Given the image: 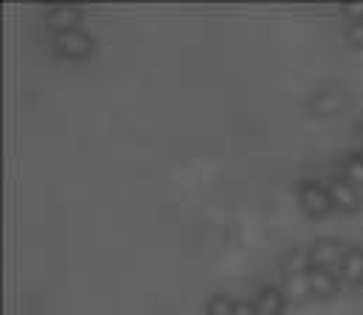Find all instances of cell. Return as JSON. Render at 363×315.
Instances as JSON below:
<instances>
[{
  "label": "cell",
  "mask_w": 363,
  "mask_h": 315,
  "mask_svg": "<svg viewBox=\"0 0 363 315\" xmlns=\"http://www.w3.org/2000/svg\"><path fill=\"white\" fill-rule=\"evenodd\" d=\"M298 206L313 219L327 217L333 211V200H330L327 183H321V181H301L298 183Z\"/></svg>",
  "instance_id": "cell-2"
},
{
  "label": "cell",
  "mask_w": 363,
  "mask_h": 315,
  "mask_svg": "<svg viewBox=\"0 0 363 315\" xmlns=\"http://www.w3.org/2000/svg\"><path fill=\"white\" fill-rule=\"evenodd\" d=\"M307 285H310V296L313 299H333L341 287V276L335 270H324V268H310L307 273Z\"/></svg>",
  "instance_id": "cell-6"
},
{
  "label": "cell",
  "mask_w": 363,
  "mask_h": 315,
  "mask_svg": "<svg viewBox=\"0 0 363 315\" xmlns=\"http://www.w3.org/2000/svg\"><path fill=\"white\" fill-rule=\"evenodd\" d=\"M51 45H54L57 57H62L68 62H85L96 54V40L85 28H71V31L51 34Z\"/></svg>",
  "instance_id": "cell-1"
},
{
  "label": "cell",
  "mask_w": 363,
  "mask_h": 315,
  "mask_svg": "<svg viewBox=\"0 0 363 315\" xmlns=\"http://www.w3.org/2000/svg\"><path fill=\"white\" fill-rule=\"evenodd\" d=\"M341 14L347 17V23H361L363 20V3H344Z\"/></svg>",
  "instance_id": "cell-14"
},
{
  "label": "cell",
  "mask_w": 363,
  "mask_h": 315,
  "mask_svg": "<svg viewBox=\"0 0 363 315\" xmlns=\"http://www.w3.org/2000/svg\"><path fill=\"white\" fill-rule=\"evenodd\" d=\"M85 11L79 6H68V3H60V6H51L45 11V25L51 28V34H60V31H71V28H79Z\"/></svg>",
  "instance_id": "cell-5"
},
{
  "label": "cell",
  "mask_w": 363,
  "mask_h": 315,
  "mask_svg": "<svg viewBox=\"0 0 363 315\" xmlns=\"http://www.w3.org/2000/svg\"><path fill=\"white\" fill-rule=\"evenodd\" d=\"M310 268H313L310 251H301V248L287 251L284 259H281V273H284V279H287V276H304V273H310Z\"/></svg>",
  "instance_id": "cell-9"
},
{
  "label": "cell",
  "mask_w": 363,
  "mask_h": 315,
  "mask_svg": "<svg viewBox=\"0 0 363 315\" xmlns=\"http://www.w3.org/2000/svg\"><path fill=\"white\" fill-rule=\"evenodd\" d=\"M358 155H361V158H363V147H361V149H358Z\"/></svg>",
  "instance_id": "cell-18"
},
{
  "label": "cell",
  "mask_w": 363,
  "mask_h": 315,
  "mask_svg": "<svg viewBox=\"0 0 363 315\" xmlns=\"http://www.w3.org/2000/svg\"><path fill=\"white\" fill-rule=\"evenodd\" d=\"M254 307H257V315H284V307H287L284 287H276V285L259 287V293L254 296Z\"/></svg>",
  "instance_id": "cell-7"
},
{
  "label": "cell",
  "mask_w": 363,
  "mask_h": 315,
  "mask_svg": "<svg viewBox=\"0 0 363 315\" xmlns=\"http://www.w3.org/2000/svg\"><path fill=\"white\" fill-rule=\"evenodd\" d=\"M347 40H350L352 45L363 48V20L361 23H350V25H347Z\"/></svg>",
  "instance_id": "cell-15"
},
{
  "label": "cell",
  "mask_w": 363,
  "mask_h": 315,
  "mask_svg": "<svg viewBox=\"0 0 363 315\" xmlns=\"http://www.w3.org/2000/svg\"><path fill=\"white\" fill-rule=\"evenodd\" d=\"M347 245L338 242V239H318L313 248H310V262L313 268H324V270H338L344 256H347Z\"/></svg>",
  "instance_id": "cell-4"
},
{
  "label": "cell",
  "mask_w": 363,
  "mask_h": 315,
  "mask_svg": "<svg viewBox=\"0 0 363 315\" xmlns=\"http://www.w3.org/2000/svg\"><path fill=\"white\" fill-rule=\"evenodd\" d=\"M287 299H304L310 296V285H307V273L304 276H287V287H284Z\"/></svg>",
  "instance_id": "cell-13"
},
{
  "label": "cell",
  "mask_w": 363,
  "mask_h": 315,
  "mask_svg": "<svg viewBox=\"0 0 363 315\" xmlns=\"http://www.w3.org/2000/svg\"><path fill=\"white\" fill-rule=\"evenodd\" d=\"M341 172H344V181H350L355 189H363V158L358 152H352L341 161Z\"/></svg>",
  "instance_id": "cell-11"
},
{
  "label": "cell",
  "mask_w": 363,
  "mask_h": 315,
  "mask_svg": "<svg viewBox=\"0 0 363 315\" xmlns=\"http://www.w3.org/2000/svg\"><path fill=\"white\" fill-rule=\"evenodd\" d=\"M327 192H330V200H333V211H341V214L361 211L363 206L361 189H355L350 181L333 178V181H327Z\"/></svg>",
  "instance_id": "cell-3"
},
{
  "label": "cell",
  "mask_w": 363,
  "mask_h": 315,
  "mask_svg": "<svg viewBox=\"0 0 363 315\" xmlns=\"http://www.w3.org/2000/svg\"><path fill=\"white\" fill-rule=\"evenodd\" d=\"M358 127H361V132H363V115H361V124H358Z\"/></svg>",
  "instance_id": "cell-17"
},
{
  "label": "cell",
  "mask_w": 363,
  "mask_h": 315,
  "mask_svg": "<svg viewBox=\"0 0 363 315\" xmlns=\"http://www.w3.org/2000/svg\"><path fill=\"white\" fill-rule=\"evenodd\" d=\"M234 304H237L234 299L217 293V296H211V299L206 302V313L203 315H234Z\"/></svg>",
  "instance_id": "cell-12"
},
{
  "label": "cell",
  "mask_w": 363,
  "mask_h": 315,
  "mask_svg": "<svg viewBox=\"0 0 363 315\" xmlns=\"http://www.w3.org/2000/svg\"><path fill=\"white\" fill-rule=\"evenodd\" d=\"M341 107H344V96H341L338 91H324V93H318V96L313 99L310 110H313V113H321V115H333V113H338Z\"/></svg>",
  "instance_id": "cell-10"
},
{
  "label": "cell",
  "mask_w": 363,
  "mask_h": 315,
  "mask_svg": "<svg viewBox=\"0 0 363 315\" xmlns=\"http://www.w3.org/2000/svg\"><path fill=\"white\" fill-rule=\"evenodd\" d=\"M234 315H257V307H254V302H251V299H237V304H234Z\"/></svg>",
  "instance_id": "cell-16"
},
{
  "label": "cell",
  "mask_w": 363,
  "mask_h": 315,
  "mask_svg": "<svg viewBox=\"0 0 363 315\" xmlns=\"http://www.w3.org/2000/svg\"><path fill=\"white\" fill-rule=\"evenodd\" d=\"M338 276L344 285H363V248H350L341 268H338Z\"/></svg>",
  "instance_id": "cell-8"
}]
</instances>
